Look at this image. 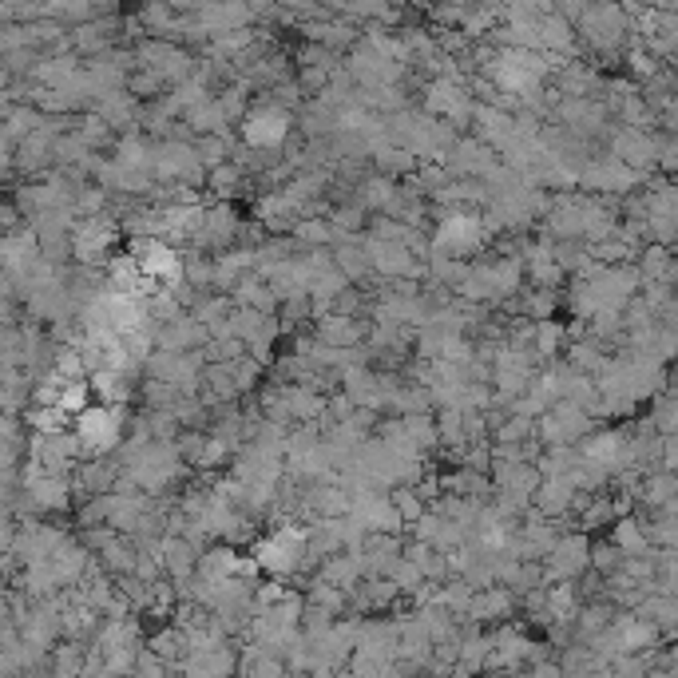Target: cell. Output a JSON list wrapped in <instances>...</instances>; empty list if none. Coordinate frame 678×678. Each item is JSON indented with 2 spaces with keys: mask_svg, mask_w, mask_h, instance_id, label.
Listing matches in <instances>:
<instances>
[{
  "mask_svg": "<svg viewBox=\"0 0 678 678\" xmlns=\"http://www.w3.org/2000/svg\"><path fill=\"white\" fill-rule=\"evenodd\" d=\"M306 548H310V528L306 524H282V528H274L270 536H262V540H254V564L258 571H266V575H290L294 567L306 560Z\"/></svg>",
  "mask_w": 678,
  "mask_h": 678,
  "instance_id": "6da1fadb",
  "label": "cell"
},
{
  "mask_svg": "<svg viewBox=\"0 0 678 678\" xmlns=\"http://www.w3.org/2000/svg\"><path fill=\"white\" fill-rule=\"evenodd\" d=\"M80 452L104 460L108 452H115L123 445V409H104V405H88L80 417H76V429H72Z\"/></svg>",
  "mask_w": 678,
  "mask_h": 678,
  "instance_id": "7a4b0ae2",
  "label": "cell"
},
{
  "mask_svg": "<svg viewBox=\"0 0 678 678\" xmlns=\"http://www.w3.org/2000/svg\"><path fill=\"white\" fill-rule=\"evenodd\" d=\"M290 127H294V119L282 104H254L238 123V139H242V147L266 155V151H278L290 139Z\"/></svg>",
  "mask_w": 678,
  "mask_h": 678,
  "instance_id": "3957f363",
  "label": "cell"
},
{
  "mask_svg": "<svg viewBox=\"0 0 678 678\" xmlns=\"http://www.w3.org/2000/svg\"><path fill=\"white\" fill-rule=\"evenodd\" d=\"M480 242H484L480 215H472V211L456 207V211H445V215H441V226H437V234H433L429 250H433L437 258H452V262H460V258H468Z\"/></svg>",
  "mask_w": 678,
  "mask_h": 678,
  "instance_id": "277c9868",
  "label": "cell"
},
{
  "mask_svg": "<svg viewBox=\"0 0 678 678\" xmlns=\"http://www.w3.org/2000/svg\"><path fill=\"white\" fill-rule=\"evenodd\" d=\"M365 258H369V270H377V274H385V278H397V282H401L405 274H421L417 254H409L401 242H373V238H369Z\"/></svg>",
  "mask_w": 678,
  "mask_h": 678,
  "instance_id": "5b68a950",
  "label": "cell"
},
{
  "mask_svg": "<svg viewBox=\"0 0 678 678\" xmlns=\"http://www.w3.org/2000/svg\"><path fill=\"white\" fill-rule=\"evenodd\" d=\"M623 560H631V556H647L651 552V544H647V532H643V520L639 516H623L619 524H615V532H611V540H607Z\"/></svg>",
  "mask_w": 678,
  "mask_h": 678,
  "instance_id": "8992f818",
  "label": "cell"
},
{
  "mask_svg": "<svg viewBox=\"0 0 678 678\" xmlns=\"http://www.w3.org/2000/svg\"><path fill=\"white\" fill-rule=\"evenodd\" d=\"M377 167H381V175H401V171H413L417 167V155L413 151H405V147H381L377 151Z\"/></svg>",
  "mask_w": 678,
  "mask_h": 678,
  "instance_id": "52a82bcc",
  "label": "cell"
}]
</instances>
